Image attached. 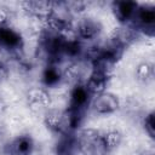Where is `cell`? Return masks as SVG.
Listing matches in <instances>:
<instances>
[{"instance_id":"obj_1","label":"cell","mask_w":155,"mask_h":155,"mask_svg":"<svg viewBox=\"0 0 155 155\" xmlns=\"http://www.w3.org/2000/svg\"><path fill=\"white\" fill-rule=\"evenodd\" d=\"M78 149L82 155H108L110 149L107 147L103 134L97 130L86 128L76 136Z\"/></svg>"},{"instance_id":"obj_2","label":"cell","mask_w":155,"mask_h":155,"mask_svg":"<svg viewBox=\"0 0 155 155\" xmlns=\"http://www.w3.org/2000/svg\"><path fill=\"white\" fill-rule=\"evenodd\" d=\"M44 120H45L46 126L53 132H57L61 134L73 133L68 110L48 109L44 114Z\"/></svg>"},{"instance_id":"obj_3","label":"cell","mask_w":155,"mask_h":155,"mask_svg":"<svg viewBox=\"0 0 155 155\" xmlns=\"http://www.w3.org/2000/svg\"><path fill=\"white\" fill-rule=\"evenodd\" d=\"M27 99L29 109L35 113H46L51 105V96L44 87H33L27 92Z\"/></svg>"},{"instance_id":"obj_4","label":"cell","mask_w":155,"mask_h":155,"mask_svg":"<svg viewBox=\"0 0 155 155\" xmlns=\"http://www.w3.org/2000/svg\"><path fill=\"white\" fill-rule=\"evenodd\" d=\"M120 101L119 98L110 92H102L94 96L92 101V109L97 114H110L119 109Z\"/></svg>"},{"instance_id":"obj_5","label":"cell","mask_w":155,"mask_h":155,"mask_svg":"<svg viewBox=\"0 0 155 155\" xmlns=\"http://www.w3.org/2000/svg\"><path fill=\"white\" fill-rule=\"evenodd\" d=\"M138 4L134 1H114L111 4V11L114 17L121 25H127L132 22L133 16L137 11Z\"/></svg>"},{"instance_id":"obj_6","label":"cell","mask_w":155,"mask_h":155,"mask_svg":"<svg viewBox=\"0 0 155 155\" xmlns=\"http://www.w3.org/2000/svg\"><path fill=\"white\" fill-rule=\"evenodd\" d=\"M22 6L28 15L45 22L51 15L53 2L46 0H29V1H23Z\"/></svg>"},{"instance_id":"obj_7","label":"cell","mask_w":155,"mask_h":155,"mask_svg":"<svg viewBox=\"0 0 155 155\" xmlns=\"http://www.w3.org/2000/svg\"><path fill=\"white\" fill-rule=\"evenodd\" d=\"M102 30V25L98 21L91 17H84L78 22L76 28L74 29L76 36L84 40H92L99 35Z\"/></svg>"},{"instance_id":"obj_8","label":"cell","mask_w":155,"mask_h":155,"mask_svg":"<svg viewBox=\"0 0 155 155\" xmlns=\"http://www.w3.org/2000/svg\"><path fill=\"white\" fill-rule=\"evenodd\" d=\"M0 46L10 51H19L23 46L21 34L10 25H0Z\"/></svg>"},{"instance_id":"obj_9","label":"cell","mask_w":155,"mask_h":155,"mask_svg":"<svg viewBox=\"0 0 155 155\" xmlns=\"http://www.w3.org/2000/svg\"><path fill=\"white\" fill-rule=\"evenodd\" d=\"M136 36H137V30L134 28H132L128 24L121 25L113 30L110 35V42L125 50L127 46H130L136 40Z\"/></svg>"},{"instance_id":"obj_10","label":"cell","mask_w":155,"mask_h":155,"mask_svg":"<svg viewBox=\"0 0 155 155\" xmlns=\"http://www.w3.org/2000/svg\"><path fill=\"white\" fill-rule=\"evenodd\" d=\"M90 92L87 91V88L85 87L84 84H78L74 85L71 92H70V97H69V108L71 110H81L84 111L86 109V107L88 105L90 102Z\"/></svg>"},{"instance_id":"obj_11","label":"cell","mask_w":155,"mask_h":155,"mask_svg":"<svg viewBox=\"0 0 155 155\" xmlns=\"http://www.w3.org/2000/svg\"><path fill=\"white\" fill-rule=\"evenodd\" d=\"M79 151L76 136L73 133L62 134L54 147L56 155H75Z\"/></svg>"},{"instance_id":"obj_12","label":"cell","mask_w":155,"mask_h":155,"mask_svg":"<svg viewBox=\"0 0 155 155\" xmlns=\"http://www.w3.org/2000/svg\"><path fill=\"white\" fill-rule=\"evenodd\" d=\"M33 148H34V143L33 139L27 136H19L16 139H13L11 142V144H8V153L7 154H12V155H31L33 153Z\"/></svg>"},{"instance_id":"obj_13","label":"cell","mask_w":155,"mask_h":155,"mask_svg":"<svg viewBox=\"0 0 155 155\" xmlns=\"http://www.w3.org/2000/svg\"><path fill=\"white\" fill-rule=\"evenodd\" d=\"M108 78L98 74V73H94V71H91L90 75L87 76L86 81L84 82L85 87L87 88V91L90 92L91 96H97L102 92L105 91V87H107V84H108Z\"/></svg>"},{"instance_id":"obj_14","label":"cell","mask_w":155,"mask_h":155,"mask_svg":"<svg viewBox=\"0 0 155 155\" xmlns=\"http://www.w3.org/2000/svg\"><path fill=\"white\" fill-rule=\"evenodd\" d=\"M63 79V70L59 69V65L56 63H47L46 68L42 71V84L47 87H53Z\"/></svg>"},{"instance_id":"obj_15","label":"cell","mask_w":155,"mask_h":155,"mask_svg":"<svg viewBox=\"0 0 155 155\" xmlns=\"http://www.w3.org/2000/svg\"><path fill=\"white\" fill-rule=\"evenodd\" d=\"M85 75V65L80 62H75L70 64L64 71H63V79H65L68 82L73 85L84 84L81 80Z\"/></svg>"},{"instance_id":"obj_16","label":"cell","mask_w":155,"mask_h":155,"mask_svg":"<svg viewBox=\"0 0 155 155\" xmlns=\"http://www.w3.org/2000/svg\"><path fill=\"white\" fill-rule=\"evenodd\" d=\"M137 78L143 81V82H148L149 80L153 79L154 76V67L151 63H148V62H143L140 63L138 67H137Z\"/></svg>"},{"instance_id":"obj_17","label":"cell","mask_w":155,"mask_h":155,"mask_svg":"<svg viewBox=\"0 0 155 155\" xmlns=\"http://www.w3.org/2000/svg\"><path fill=\"white\" fill-rule=\"evenodd\" d=\"M103 138H104L107 147L111 150L113 148H116L117 145H120L122 140V134L119 131H109L108 133L103 134Z\"/></svg>"},{"instance_id":"obj_18","label":"cell","mask_w":155,"mask_h":155,"mask_svg":"<svg viewBox=\"0 0 155 155\" xmlns=\"http://www.w3.org/2000/svg\"><path fill=\"white\" fill-rule=\"evenodd\" d=\"M144 128L145 132L149 134L150 138L155 137V121H154V113H149L144 119Z\"/></svg>"},{"instance_id":"obj_19","label":"cell","mask_w":155,"mask_h":155,"mask_svg":"<svg viewBox=\"0 0 155 155\" xmlns=\"http://www.w3.org/2000/svg\"><path fill=\"white\" fill-rule=\"evenodd\" d=\"M8 12L5 8H0V25H8Z\"/></svg>"},{"instance_id":"obj_20","label":"cell","mask_w":155,"mask_h":155,"mask_svg":"<svg viewBox=\"0 0 155 155\" xmlns=\"http://www.w3.org/2000/svg\"><path fill=\"white\" fill-rule=\"evenodd\" d=\"M139 155H154V151L153 150H145V151L140 153Z\"/></svg>"},{"instance_id":"obj_21","label":"cell","mask_w":155,"mask_h":155,"mask_svg":"<svg viewBox=\"0 0 155 155\" xmlns=\"http://www.w3.org/2000/svg\"><path fill=\"white\" fill-rule=\"evenodd\" d=\"M7 155H12V154H7Z\"/></svg>"}]
</instances>
